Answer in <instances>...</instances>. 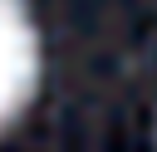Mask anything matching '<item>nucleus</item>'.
Returning <instances> with one entry per match:
<instances>
[{
  "mask_svg": "<svg viewBox=\"0 0 157 152\" xmlns=\"http://www.w3.org/2000/svg\"><path fill=\"white\" fill-rule=\"evenodd\" d=\"M39 88V29L25 0H0V132Z\"/></svg>",
  "mask_w": 157,
  "mask_h": 152,
  "instance_id": "1",
  "label": "nucleus"
}]
</instances>
